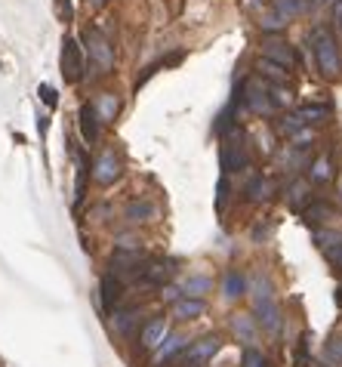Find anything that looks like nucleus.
<instances>
[{
	"mask_svg": "<svg viewBox=\"0 0 342 367\" xmlns=\"http://www.w3.org/2000/svg\"><path fill=\"white\" fill-rule=\"evenodd\" d=\"M302 216L308 219V223L317 229V225H321V223H327V219H333V207H330V204H321V201H311V204L302 210Z\"/></svg>",
	"mask_w": 342,
	"mask_h": 367,
	"instance_id": "nucleus-26",
	"label": "nucleus"
},
{
	"mask_svg": "<svg viewBox=\"0 0 342 367\" xmlns=\"http://www.w3.org/2000/svg\"><path fill=\"white\" fill-rule=\"evenodd\" d=\"M274 235V223H256L253 231H250V238H253V244H262L268 241V238Z\"/></svg>",
	"mask_w": 342,
	"mask_h": 367,
	"instance_id": "nucleus-38",
	"label": "nucleus"
},
{
	"mask_svg": "<svg viewBox=\"0 0 342 367\" xmlns=\"http://www.w3.org/2000/svg\"><path fill=\"white\" fill-rule=\"evenodd\" d=\"M225 198H228V176H219V182H216V210L222 213V207H225Z\"/></svg>",
	"mask_w": 342,
	"mask_h": 367,
	"instance_id": "nucleus-39",
	"label": "nucleus"
},
{
	"mask_svg": "<svg viewBox=\"0 0 342 367\" xmlns=\"http://www.w3.org/2000/svg\"><path fill=\"white\" fill-rule=\"evenodd\" d=\"M161 299L163 303H176V299H182V290L176 284H163L161 287Z\"/></svg>",
	"mask_w": 342,
	"mask_h": 367,
	"instance_id": "nucleus-41",
	"label": "nucleus"
},
{
	"mask_svg": "<svg viewBox=\"0 0 342 367\" xmlns=\"http://www.w3.org/2000/svg\"><path fill=\"white\" fill-rule=\"evenodd\" d=\"M114 315V330L118 333H130L139 324V309H124V312H111Z\"/></svg>",
	"mask_w": 342,
	"mask_h": 367,
	"instance_id": "nucleus-28",
	"label": "nucleus"
},
{
	"mask_svg": "<svg viewBox=\"0 0 342 367\" xmlns=\"http://www.w3.org/2000/svg\"><path fill=\"white\" fill-rule=\"evenodd\" d=\"M324 355H327L330 364L342 367V336H333V340L327 342V349H324Z\"/></svg>",
	"mask_w": 342,
	"mask_h": 367,
	"instance_id": "nucleus-37",
	"label": "nucleus"
},
{
	"mask_svg": "<svg viewBox=\"0 0 342 367\" xmlns=\"http://www.w3.org/2000/svg\"><path fill=\"white\" fill-rule=\"evenodd\" d=\"M87 53H90V62H93V68H96V75H111V68H114V47H111V40L105 38V34L99 31V28H87Z\"/></svg>",
	"mask_w": 342,
	"mask_h": 367,
	"instance_id": "nucleus-3",
	"label": "nucleus"
},
{
	"mask_svg": "<svg viewBox=\"0 0 342 367\" xmlns=\"http://www.w3.org/2000/svg\"><path fill=\"white\" fill-rule=\"evenodd\" d=\"M62 77L65 84H81L83 75H87V62H83V50L75 38H65L62 40Z\"/></svg>",
	"mask_w": 342,
	"mask_h": 367,
	"instance_id": "nucleus-5",
	"label": "nucleus"
},
{
	"mask_svg": "<svg viewBox=\"0 0 342 367\" xmlns=\"http://www.w3.org/2000/svg\"><path fill=\"white\" fill-rule=\"evenodd\" d=\"M247 164H250V155L241 139V130L231 127V133H222V145H219V167H222V176L235 173V170H244Z\"/></svg>",
	"mask_w": 342,
	"mask_h": 367,
	"instance_id": "nucleus-2",
	"label": "nucleus"
},
{
	"mask_svg": "<svg viewBox=\"0 0 342 367\" xmlns=\"http://www.w3.org/2000/svg\"><path fill=\"white\" fill-rule=\"evenodd\" d=\"M173 272L176 268L170 260H148V266H145V272H142V281L151 287H163V284H170Z\"/></svg>",
	"mask_w": 342,
	"mask_h": 367,
	"instance_id": "nucleus-15",
	"label": "nucleus"
},
{
	"mask_svg": "<svg viewBox=\"0 0 342 367\" xmlns=\"http://www.w3.org/2000/svg\"><path fill=\"white\" fill-rule=\"evenodd\" d=\"M99 299H102V309H105V312H118L120 299H124V281H118L111 272L102 275V281H99Z\"/></svg>",
	"mask_w": 342,
	"mask_h": 367,
	"instance_id": "nucleus-11",
	"label": "nucleus"
},
{
	"mask_svg": "<svg viewBox=\"0 0 342 367\" xmlns=\"http://www.w3.org/2000/svg\"><path fill=\"white\" fill-rule=\"evenodd\" d=\"M311 238H315V244H317L321 250H330L333 244L342 241V231H336V229H321V225H317V229L311 231Z\"/></svg>",
	"mask_w": 342,
	"mask_h": 367,
	"instance_id": "nucleus-30",
	"label": "nucleus"
},
{
	"mask_svg": "<svg viewBox=\"0 0 342 367\" xmlns=\"http://www.w3.org/2000/svg\"><path fill=\"white\" fill-rule=\"evenodd\" d=\"M256 321H259V327L262 330H268V333H280V324H284V318H280V305L274 303H262V305H256Z\"/></svg>",
	"mask_w": 342,
	"mask_h": 367,
	"instance_id": "nucleus-17",
	"label": "nucleus"
},
{
	"mask_svg": "<svg viewBox=\"0 0 342 367\" xmlns=\"http://www.w3.org/2000/svg\"><path fill=\"white\" fill-rule=\"evenodd\" d=\"M287 25L290 22H284L278 13H272V16H265V19L259 22V28H262V34H280V31H287Z\"/></svg>",
	"mask_w": 342,
	"mask_h": 367,
	"instance_id": "nucleus-34",
	"label": "nucleus"
},
{
	"mask_svg": "<svg viewBox=\"0 0 342 367\" xmlns=\"http://www.w3.org/2000/svg\"><path fill=\"white\" fill-rule=\"evenodd\" d=\"M90 105H93V112H96V118H99V124H111V121L120 114V99H118L114 93H108V90H102V93L96 96Z\"/></svg>",
	"mask_w": 342,
	"mask_h": 367,
	"instance_id": "nucleus-13",
	"label": "nucleus"
},
{
	"mask_svg": "<svg viewBox=\"0 0 342 367\" xmlns=\"http://www.w3.org/2000/svg\"><path fill=\"white\" fill-rule=\"evenodd\" d=\"M231 327H235V333L241 336L244 342H253V336H256V318L235 315V318H231Z\"/></svg>",
	"mask_w": 342,
	"mask_h": 367,
	"instance_id": "nucleus-27",
	"label": "nucleus"
},
{
	"mask_svg": "<svg viewBox=\"0 0 342 367\" xmlns=\"http://www.w3.org/2000/svg\"><path fill=\"white\" fill-rule=\"evenodd\" d=\"M308 182H315V186H327V182H333V157L317 155L315 161L308 164Z\"/></svg>",
	"mask_w": 342,
	"mask_h": 367,
	"instance_id": "nucleus-20",
	"label": "nucleus"
},
{
	"mask_svg": "<svg viewBox=\"0 0 342 367\" xmlns=\"http://www.w3.org/2000/svg\"><path fill=\"white\" fill-rule=\"evenodd\" d=\"M315 130H311V127H302V130H296L290 136V145H287V149L290 151H305V149H311V145H315Z\"/></svg>",
	"mask_w": 342,
	"mask_h": 367,
	"instance_id": "nucleus-29",
	"label": "nucleus"
},
{
	"mask_svg": "<svg viewBox=\"0 0 342 367\" xmlns=\"http://www.w3.org/2000/svg\"><path fill=\"white\" fill-rule=\"evenodd\" d=\"M268 96H272L274 108H284V105H290V102H293L290 87H272V84H268Z\"/></svg>",
	"mask_w": 342,
	"mask_h": 367,
	"instance_id": "nucleus-36",
	"label": "nucleus"
},
{
	"mask_svg": "<svg viewBox=\"0 0 342 367\" xmlns=\"http://www.w3.org/2000/svg\"><path fill=\"white\" fill-rule=\"evenodd\" d=\"M302 127H305V124H302V118H299L296 112L284 114V118L278 121V133H284L287 139H290V136H293V133H296V130H302Z\"/></svg>",
	"mask_w": 342,
	"mask_h": 367,
	"instance_id": "nucleus-32",
	"label": "nucleus"
},
{
	"mask_svg": "<svg viewBox=\"0 0 342 367\" xmlns=\"http://www.w3.org/2000/svg\"><path fill=\"white\" fill-rule=\"evenodd\" d=\"M339 28H342V25H339Z\"/></svg>",
	"mask_w": 342,
	"mask_h": 367,
	"instance_id": "nucleus-47",
	"label": "nucleus"
},
{
	"mask_svg": "<svg viewBox=\"0 0 342 367\" xmlns=\"http://www.w3.org/2000/svg\"><path fill=\"white\" fill-rule=\"evenodd\" d=\"M213 287V281L210 278H188L185 281V287H182V296H192V299H200L207 290Z\"/></svg>",
	"mask_w": 342,
	"mask_h": 367,
	"instance_id": "nucleus-31",
	"label": "nucleus"
},
{
	"mask_svg": "<svg viewBox=\"0 0 342 367\" xmlns=\"http://www.w3.org/2000/svg\"><path fill=\"white\" fill-rule=\"evenodd\" d=\"M256 68H259L262 81H268L272 87H287V84H290V71L280 68V65H274L272 59H259V62H256Z\"/></svg>",
	"mask_w": 342,
	"mask_h": 367,
	"instance_id": "nucleus-21",
	"label": "nucleus"
},
{
	"mask_svg": "<svg viewBox=\"0 0 342 367\" xmlns=\"http://www.w3.org/2000/svg\"><path fill=\"white\" fill-rule=\"evenodd\" d=\"M87 3H90V7H105L108 0H87Z\"/></svg>",
	"mask_w": 342,
	"mask_h": 367,
	"instance_id": "nucleus-44",
	"label": "nucleus"
},
{
	"mask_svg": "<svg viewBox=\"0 0 342 367\" xmlns=\"http://www.w3.org/2000/svg\"><path fill=\"white\" fill-rule=\"evenodd\" d=\"M262 59H272L274 65H280V68H287V71L299 65L293 44H287L280 34H262Z\"/></svg>",
	"mask_w": 342,
	"mask_h": 367,
	"instance_id": "nucleus-6",
	"label": "nucleus"
},
{
	"mask_svg": "<svg viewBox=\"0 0 342 367\" xmlns=\"http://www.w3.org/2000/svg\"><path fill=\"white\" fill-rule=\"evenodd\" d=\"M244 293H247V275H244L241 268H228L222 278V299L225 303H235Z\"/></svg>",
	"mask_w": 342,
	"mask_h": 367,
	"instance_id": "nucleus-16",
	"label": "nucleus"
},
{
	"mask_svg": "<svg viewBox=\"0 0 342 367\" xmlns=\"http://www.w3.org/2000/svg\"><path fill=\"white\" fill-rule=\"evenodd\" d=\"M311 201H315V192H311L308 179H293L290 186H287V204H290L296 213H302Z\"/></svg>",
	"mask_w": 342,
	"mask_h": 367,
	"instance_id": "nucleus-14",
	"label": "nucleus"
},
{
	"mask_svg": "<svg viewBox=\"0 0 342 367\" xmlns=\"http://www.w3.org/2000/svg\"><path fill=\"white\" fill-rule=\"evenodd\" d=\"M247 293H253V309L256 305H262V303H272V284H268V278H262V275H256L253 281H250V287H247Z\"/></svg>",
	"mask_w": 342,
	"mask_h": 367,
	"instance_id": "nucleus-25",
	"label": "nucleus"
},
{
	"mask_svg": "<svg viewBox=\"0 0 342 367\" xmlns=\"http://www.w3.org/2000/svg\"><path fill=\"white\" fill-rule=\"evenodd\" d=\"M308 40H311V50H315L317 71H321L327 81L342 77V53H339V44H336L333 31H330L327 25H315Z\"/></svg>",
	"mask_w": 342,
	"mask_h": 367,
	"instance_id": "nucleus-1",
	"label": "nucleus"
},
{
	"mask_svg": "<svg viewBox=\"0 0 342 367\" xmlns=\"http://www.w3.org/2000/svg\"><path fill=\"white\" fill-rule=\"evenodd\" d=\"M324 256H327V262H330L333 268H342V241L333 244L330 250H324Z\"/></svg>",
	"mask_w": 342,
	"mask_h": 367,
	"instance_id": "nucleus-40",
	"label": "nucleus"
},
{
	"mask_svg": "<svg viewBox=\"0 0 342 367\" xmlns=\"http://www.w3.org/2000/svg\"><path fill=\"white\" fill-rule=\"evenodd\" d=\"M241 367H268V361H265V355H262L259 349L247 346L244 349V355H241Z\"/></svg>",
	"mask_w": 342,
	"mask_h": 367,
	"instance_id": "nucleus-35",
	"label": "nucleus"
},
{
	"mask_svg": "<svg viewBox=\"0 0 342 367\" xmlns=\"http://www.w3.org/2000/svg\"><path fill=\"white\" fill-rule=\"evenodd\" d=\"M296 114L302 118L305 127H311V124H327L330 114H333V108L330 105H302Z\"/></svg>",
	"mask_w": 342,
	"mask_h": 367,
	"instance_id": "nucleus-24",
	"label": "nucleus"
},
{
	"mask_svg": "<svg viewBox=\"0 0 342 367\" xmlns=\"http://www.w3.org/2000/svg\"><path fill=\"white\" fill-rule=\"evenodd\" d=\"M339 201H342V179H339Z\"/></svg>",
	"mask_w": 342,
	"mask_h": 367,
	"instance_id": "nucleus-45",
	"label": "nucleus"
},
{
	"mask_svg": "<svg viewBox=\"0 0 342 367\" xmlns=\"http://www.w3.org/2000/svg\"><path fill=\"white\" fill-rule=\"evenodd\" d=\"M278 194V186L268 176H253V179L244 186V201L247 204H268V201Z\"/></svg>",
	"mask_w": 342,
	"mask_h": 367,
	"instance_id": "nucleus-10",
	"label": "nucleus"
},
{
	"mask_svg": "<svg viewBox=\"0 0 342 367\" xmlns=\"http://www.w3.org/2000/svg\"><path fill=\"white\" fill-rule=\"evenodd\" d=\"M185 346H188V340H185V336H179V333H170L167 340H163L161 346H157L155 352H151V364H155V367L167 364V361H173L176 355H179Z\"/></svg>",
	"mask_w": 342,
	"mask_h": 367,
	"instance_id": "nucleus-12",
	"label": "nucleus"
},
{
	"mask_svg": "<svg viewBox=\"0 0 342 367\" xmlns=\"http://www.w3.org/2000/svg\"><path fill=\"white\" fill-rule=\"evenodd\" d=\"M274 13L284 22H290V19H296V16L308 13V0H274Z\"/></svg>",
	"mask_w": 342,
	"mask_h": 367,
	"instance_id": "nucleus-23",
	"label": "nucleus"
},
{
	"mask_svg": "<svg viewBox=\"0 0 342 367\" xmlns=\"http://www.w3.org/2000/svg\"><path fill=\"white\" fill-rule=\"evenodd\" d=\"M235 102H241L247 112L262 114V118H268V114L278 112V108H274V102H272V96H268V84H259V81L241 84V90H237Z\"/></svg>",
	"mask_w": 342,
	"mask_h": 367,
	"instance_id": "nucleus-4",
	"label": "nucleus"
},
{
	"mask_svg": "<svg viewBox=\"0 0 342 367\" xmlns=\"http://www.w3.org/2000/svg\"><path fill=\"white\" fill-rule=\"evenodd\" d=\"M167 336H170V321L163 315H155L142 324V330H139V349H142V352H155Z\"/></svg>",
	"mask_w": 342,
	"mask_h": 367,
	"instance_id": "nucleus-9",
	"label": "nucleus"
},
{
	"mask_svg": "<svg viewBox=\"0 0 342 367\" xmlns=\"http://www.w3.org/2000/svg\"><path fill=\"white\" fill-rule=\"evenodd\" d=\"M56 7H59L62 19H71V13H75V10H71V0H56Z\"/></svg>",
	"mask_w": 342,
	"mask_h": 367,
	"instance_id": "nucleus-43",
	"label": "nucleus"
},
{
	"mask_svg": "<svg viewBox=\"0 0 342 367\" xmlns=\"http://www.w3.org/2000/svg\"><path fill=\"white\" fill-rule=\"evenodd\" d=\"M90 176H93V182H96V186H102V188L114 186V182L120 179V157L114 155V149H105V151H99V155H96Z\"/></svg>",
	"mask_w": 342,
	"mask_h": 367,
	"instance_id": "nucleus-8",
	"label": "nucleus"
},
{
	"mask_svg": "<svg viewBox=\"0 0 342 367\" xmlns=\"http://www.w3.org/2000/svg\"><path fill=\"white\" fill-rule=\"evenodd\" d=\"M157 207L151 204V201H130L124 210V216L130 219V223H148V219H155Z\"/></svg>",
	"mask_w": 342,
	"mask_h": 367,
	"instance_id": "nucleus-22",
	"label": "nucleus"
},
{
	"mask_svg": "<svg viewBox=\"0 0 342 367\" xmlns=\"http://www.w3.org/2000/svg\"><path fill=\"white\" fill-rule=\"evenodd\" d=\"M83 192H87V164L77 157V182H75V207L83 204Z\"/></svg>",
	"mask_w": 342,
	"mask_h": 367,
	"instance_id": "nucleus-33",
	"label": "nucleus"
},
{
	"mask_svg": "<svg viewBox=\"0 0 342 367\" xmlns=\"http://www.w3.org/2000/svg\"><path fill=\"white\" fill-rule=\"evenodd\" d=\"M207 312V303L204 299H192V296H182L173 303V318L176 321H194Z\"/></svg>",
	"mask_w": 342,
	"mask_h": 367,
	"instance_id": "nucleus-19",
	"label": "nucleus"
},
{
	"mask_svg": "<svg viewBox=\"0 0 342 367\" xmlns=\"http://www.w3.org/2000/svg\"><path fill=\"white\" fill-rule=\"evenodd\" d=\"M77 127H81V136H83V142L87 145H93V142H99V118H96V112H93V105H81V114H77Z\"/></svg>",
	"mask_w": 342,
	"mask_h": 367,
	"instance_id": "nucleus-18",
	"label": "nucleus"
},
{
	"mask_svg": "<svg viewBox=\"0 0 342 367\" xmlns=\"http://www.w3.org/2000/svg\"><path fill=\"white\" fill-rule=\"evenodd\" d=\"M219 349H222V340H219L216 333H207L182 349V361H185V367H204L207 361H213V355H216Z\"/></svg>",
	"mask_w": 342,
	"mask_h": 367,
	"instance_id": "nucleus-7",
	"label": "nucleus"
},
{
	"mask_svg": "<svg viewBox=\"0 0 342 367\" xmlns=\"http://www.w3.org/2000/svg\"><path fill=\"white\" fill-rule=\"evenodd\" d=\"M40 96H44V102H47V105H50V108H56V105H59V96H56V90H53V87H47V84H44V87H40Z\"/></svg>",
	"mask_w": 342,
	"mask_h": 367,
	"instance_id": "nucleus-42",
	"label": "nucleus"
},
{
	"mask_svg": "<svg viewBox=\"0 0 342 367\" xmlns=\"http://www.w3.org/2000/svg\"><path fill=\"white\" fill-rule=\"evenodd\" d=\"M339 303H342V287H339Z\"/></svg>",
	"mask_w": 342,
	"mask_h": 367,
	"instance_id": "nucleus-46",
	"label": "nucleus"
}]
</instances>
